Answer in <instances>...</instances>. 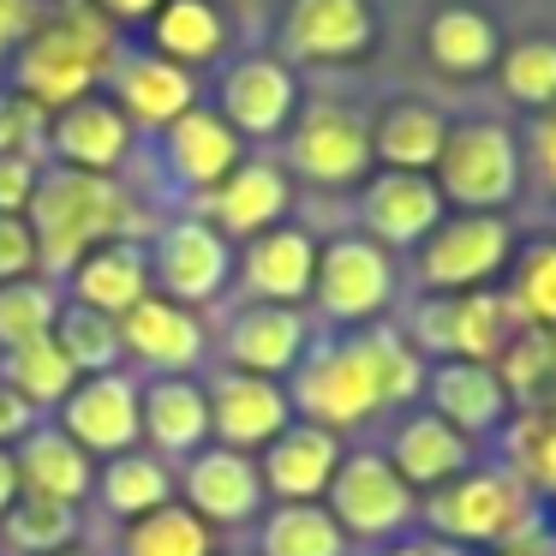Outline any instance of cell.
<instances>
[{"label": "cell", "mask_w": 556, "mask_h": 556, "mask_svg": "<svg viewBox=\"0 0 556 556\" xmlns=\"http://www.w3.org/2000/svg\"><path fill=\"white\" fill-rule=\"evenodd\" d=\"M37 233V269L73 276L85 252L109 240H132V198L109 174H78V168H42L37 198L25 210Z\"/></svg>", "instance_id": "cell-1"}, {"label": "cell", "mask_w": 556, "mask_h": 556, "mask_svg": "<svg viewBox=\"0 0 556 556\" xmlns=\"http://www.w3.org/2000/svg\"><path fill=\"white\" fill-rule=\"evenodd\" d=\"M114 54H121V42H114L109 18L102 13H66V18H54V25H37L13 49V61H7V78H13V85L7 90L30 97L42 114H61L66 102L97 97V85L109 78Z\"/></svg>", "instance_id": "cell-2"}, {"label": "cell", "mask_w": 556, "mask_h": 556, "mask_svg": "<svg viewBox=\"0 0 556 556\" xmlns=\"http://www.w3.org/2000/svg\"><path fill=\"white\" fill-rule=\"evenodd\" d=\"M431 174L443 204H460V216H496L520 192V144L496 121H460L448 126Z\"/></svg>", "instance_id": "cell-3"}, {"label": "cell", "mask_w": 556, "mask_h": 556, "mask_svg": "<svg viewBox=\"0 0 556 556\" xmlns=\"http://www.w3.org/2000/svg\"><path fill=\"white\" fill-rule=\"evenodd\" d=\"M293 407L305 413V425H324V431H341V425H359L383 407V389H377V359H371V336L336 341V348L312 353L293 377Z\"/></svg>", "instance_id": "cell-4"}, {"label": "cell", "mask_w": 556, "mask_h": 556, "mask_svg": "<svg viewBox=\"0 0 556 556\" xmlns=\"http://www.w3.org/2000/svg\"><path fill=\"white\" fill-rule=\"evenodd\" d=\"M288 162L312 186H359L371 174V121L348 102H312L288 126Z\"/></svg>", "instance_id": "cell-5"}, {"label": "cell", "mask_w": 556, "mask_h": 556, "mask_svg": "<svg viewBox=\"0 0 556 556\" xmlns=\"http://www.w3.org/2000/svg\"><path fill=\"white\" fill-rule=\"evenodd\" d=\"M515 233L503 216H448L419 240V281L437 293H479L508 269Z\"/></svg>", "instance_id": "cell-6"}, {"label": "cell", "mask_w": 556, "mask_h": 556, "mask_svg": "<svg viewBox=\"0 0 556 556\" xmlns=\"http://www.w3.org/2000/svg\"><path fill=\"white\" fill-rule=\"evenodd\" d=\"M425 520L460 544H515L527 539V496L503 472H460L431 496Z\"/></svg>", "instance_id": "cell-7"}, {"label": "cell", "mask_w": 556, "mask_h": 556, "mask_svg": "<svg viewBox=\"0 0 556 556\" xmlns=\"http://www.w3.org/2000/svg\"><path fill=\"white\" fill-rule=\"evenodd\" d=\"M515 312L496 293H455V300H431L413 317V353H443V359H467V365H496L503 348L515 336Z\"/></svg>", "instance_id": "cell-8"}, {"label": "cell", "mask_w": 556, "mask_h": 556, "mask_svg": "<svg viewBox=\"0 0 556 556\" xmlns=\"http://www.w3.org/2000/svg\"><path fill=\"white\" fill-rule=\"evenodd\" d=\"M312 293L336 324H365L395 300V264L377 240L365 233H341V240L317 245V276Z\"/></svg>", "instance_id": "cell-9"}, {"label": "cell", "mask_w": 556, "mask_h": 556, "mask_svg": "<svg viewBox=\"0 0 556 556\" xmlns=\"http://www.w3.org/2000/svg\"><path fill=\"white\" fill-rule=\"evenodd\" d=\"M324 496H329L336 527L353 532V539H389V532H401L413 520V491L389 467V455H341Z\"/></svg>", "instance_id": "cell-10"}, {"label": "cell", "mask_w": 556, "mask_h": 556, "mask_svg": "<svg viewBox=\"0 0 556 556\" xmlns=\"http://www.w3.org/2000/svg\"><path fill=\"white\" fill-rule=\"evenodd\" d=\"M233 276V252L204 216H180L156 233V257H150V281H162V300L174 305H204L228 288Z\"/></svg>", "instance_id": "cell-11"}, {"label": "cell", "mask_w": 556, "mask_h": 556, "mask_svg": "<svg viewBox=\"0 0 556 556\" xmlns=\"http://www.w3.org/2000/svg\"><path fill=\"white\" fill-rule=\"evenodd\" d=\"M216 97H222L216 114L240 138H276V132H288L293 114H300V85H293V73L276 54H245V61H233L228 73H222Z\"/></svg>", "instance_id": "cell-12"}, {"label": "cell", "mask_w": 556, "mask_h": 556, "mask_svg": "<svg viewBox=\"0 0 556 556\" xmlns=\"http://www.w3.org/2000/svg\"><path fill=\"white\" fill-rule=\"evenodd\" d=\"M377 37L371 0H288L281 13V49L312 66L359 61Z\"/></svg>", "instance_id": "cell-13"}, {"label": "cell", "mask_w": 556, "mask_h": 556, "mask_svg": "<svg viewBox=\"0 0 556 556\" xmlns=\"http://www.w3.org/2000/svg\"><path fill=\"white\" fill-rule=\"evenodd\" d=\"M210 395V431L222 437V448H269L281 431L293 425V401L288 389H276V377H252V371H228Z\"/></svg>", "instance_id": "cell-14"}, {"label": "cell", "mask_w": 556, "mask_h": 556, "mask_svg": "<svg viewBox=\"0 0 556 556\" xmlns=\"http://www.w3.org/2000/svg\"><path fill=\"white\" fill-rule=\"evenodd\" d=\"M102 85L114 90V109L132 121V132L138 126H150V132H162V126H174L186 109H198V85H192V73L186 66H174V61H162V54H114V66H109V78Z\"/></svg>", "instance_id": "cell-15"}, {"label": "cell", "mask_w": 556, "mask_h": 556, "mask_svg": "<svg viewBox=\"0 0 556 556\" xmlns=\"http://www.w3.org/2000/svg\"><path fill=\"white\" fill-rule=\"evenodd\" d=\"M49 150L54 168L114 174L132 156V121L114 109V97H78L61 114H49Z\"/></svg>", "instance_id": "cell-16"}, {"label": "cell", "mask_w": 556, "mask_h": 556, "mask_svg": "<svg viewBox=\"0 0 556 556\" xmlns=\"http://www.w3.org/2000/svg\"><path fill=\"white\" fill-rule=\"evenodd\" d=\"M288 204H293V186L276 162H240L216 192L198 198V216H204L222 240H228V233L233 240H257V233L281 228Z\"/></svg>", "instance_id": "cell-17"}, {"label": "cell", "mask_w": 556, "mask_h": 556, "mask_svg": "<svg viewBox=\"0 0 556 556\" xmlns=\"http://www.w3.org/2000/svg\"><path fill=\"white\" fill-rule=\"evenodd\" d=\"M61 431L73 437L85 455H126L138 443V389L121 371L85 377L73 395L61 401Z\"/></svg>", "instance_id": "cell-18"}, {"label": "cell", "mask_w": 556, "mask_h": 556, "mask_svg": "<svg viewBox=\"0 0 556 556\" xmlns=\"http://www.w3.org/2000/svg\"><path fill=\"white\" fill-rule=\"evenodd\" d=\"M162 162H168V174L186 192L204 198L240 168L245 150H240V132L216 109H186L174 126H162Z\"/></svg>", "instance_id": "cell-19"}, {"label": "cell", "mask_w": 556, "mask_h": 556, "mask_svg": "<svg viewBox=\"0 0 556 556\" xmlns=\"http://www.w3.org/2000/svg\"><path fill=\"white\" fill-rule=\"evenodd\" d=\"M443 192H437V180L431 174H377L371 186H365V204H359V216H365V240H377V245H419L425 233L443 222Z\"/></svg>", "instance_id": "cell-20"}, {"label": "cell", "mask_w": 556, "mask_h": 556, "mask_svg": "<svg viewBox=\"0 0 556 556\" xmlns=\"http://www.w3.org/2000/svg\"><path fill=\"white\" fill-rule=\"evenodd\" d=\"M121 353L156 365L162 377H186L198 365V353H204V329H198V317L186 305L150 293V300H138L121 317Z\"/></svg>", "instance_id": "cell-21"}, {"label": "cell", "mask_w": 556, "mask_h": 556, "mask_svg": "<svg viewBox=\"0 0 556 556\" xmlns=\"http://www.w3.org/2000/svg\"><path fill=\"white\" fill-rule=\"evenodd\" d=\"M336 467H341L336 431H324V425H288V431L264 448L257 479H264V491L281 496V503H317V496L329 491V479H336Z\"/></svg>", "instance_id": "cell-22"}, {"label": "cell", "mask_w": 556, "mask_h": 556, "mask_svg": "<svg viewBox=\"0 0 556 556\" xmlns=\"http://www.w3.org/2000/svg\"><path fill=\"white\" fill-rule=\"evenodd\" d=\"M186 508L198 520H216V527H233V520H252L264 508V479H257L252 455L240 448H204V455L186 467Z\"/></svg>", "instance_id": "cell-23"}, {"label": "cell", "mask_w": 556, "mask_h": 556, "mask_svg": "<svg viewBox=\"0 0 556 556\" xmlns=\"http://www.w3.org/2000/svg\"><path fill=\"white\" fill-rule=\"evenodd\" d=\"M240 276L257 293V305H300L312 293V276H317V240L305 228L257 233L240 257Z\"/></svg>", "instance_id": "cell-24"}, {"label": "cell", "mask_w": 556, "mask_h": 556, "mask_svg": "<svg viewBox=\"0 0 556 556\" xmlns=\"http://www.w3.org/2000/svg\"><path fill=\"white\" fill-rule=\"evenodd\" d=\"M431 389V413L443 425H455L460 437H484L503 425L508 413V389L496 377V365H467V359H443L437 371H425Z\"/></svg>", "instance_id": "cell-25"}, {"label": "cell", "mask_w": 556, "mask_h": 556, "mask_svg": "<svg viewBox=\"0 0 556 556\" xmlns=\"http://www.w3.org/2000/svg\"><path fill=\"white\" fill-rule=\"evenodd\" d=\"M73 293H78V305H90V312H102V317H126L138 300H150L144 245L109 240V245H97V252H85L73 264Z\"/></svg>", "instance_id": "cell-26"}, {"label": "cell", "mask_w": 556, "mask_h": 556, "mask_svg": "<svg viewBox=\"0 0 556 556\" xmlns=\"http://www.w3.org/2000/svg\"><path fill=\"white\" fill-rule=\"evenodd\" d=\"M467 460H472V443L455 431V425L437 419V413L407 419L395 431V448H389V467L401 472L407 491H443L448 479L467 472Z\"/></svg>", "instance_id": "cell-27"}, {"label": "cell", "mask_w": 556, "mask_h": 556, "mask_svg": "<svg viewBox=\"0 0 556 556\" xmlns=\"http://www.w3.org/2000/svg\"><path fill=\"white\" fill-rule=\"evenodd\" d=\"M300 353H305V317L293 312V305H252V312H240L228 329L233 371L281 377V371L300 365Z\"/></svg>", "instance_id": "cell-28"}, {"label": "cell", "mask_w": 556, "mask_h": 556, "mask_svg": "<svg viewBox=\"0 0 556 556\" xmlns=\"http://www.w3.org/2000/svg\"><path fill=\"white\" fill-rule=\"evenodd\" d=\"M448 121L431 102H389L371 121V162H383L389 174H431L443 156Z\"/></svg>", "instance_id": "cell-29"}, {"label": "cell", "mask_w": 556, "mask_h": 556, "mask_svg": "<svg viewBox=\"0 0 556 556\" xmlns=\"http://www.w3.org/2000/svg\"><path fill=\"white\" fill-rule=\"evenodd\" d=\"M138 431L162 448V455H192L210 437V395L192 377H156L138 395Z\"/></svg>", "instance_id": "cell-30"}, {"label": "cell", "mask_w": 556, "mask_h": 556, "mask_svg": "<svg viewBox=\"0 0 556 556\" xmlns=\"http://www.w3.org/2000/svg\"><path fill=\"white\" fill-rule=\"evenodd\" d=\"M228 49V13L216 0H162L150 13V54L174 66H204Z\"/></svg>", "instance_id": "cell-31"}, {"label": "cell", "mask_w": 556, "mask_h": 556, "mask_svg": "<svg viewBox=\"0 0 556 556\" xmlns=\"http://www.w3.org/2000/svg\"><path fill=\"white\" fill-rule=\"evenodd\" d=\"M18 491L49 496V503H73L90 491V455L73 443L66 431H25V448H18Z\"/></svg>", "instance_id": "cell-32"}, {"label": "cell", "mask_w": 556, "mask_h": 556, "mask_svg": "<svg viewBox=\"0 0 556 556\" xmlns=\"http://www.w3.org/2000/svg\"><path fill=\"white\" fill-rule=\"evenodd\" d=\"M425 54H431L443 73L472 78V73H491L503 61V37H496L491 13L479 7H443V13L425 25Z\"/></svg>", "instance_id": "cell-33"}, {"label": "cell", "mask_w": 556, "mask_h": 556, "mask_svg": "<svg viewBox=\"0 0 556 556\" xmlns=\"http://www.w3.org/2000/svg\"><path fill=\"white\" fill-rule=\"evenodd\" d=\"M7 389H13L30 413H37V407H61V401L78 389V365L54 348V336L25 341V348L7 353Z\"/></svg>", "instance_id": "cell-34"}, {"label": "cell", "mask_w": 556, "mask_h": 556, "mask_svg": "<svg viewBox=\"0 0 556 556\" xmlns=\"http://www.w3.org/2000/svg\"><path fill=\"white\" fill-rule=\"evenodd\" d=\"M264 556H348V532L317 503H281L264 520Z\"/></svg>", "instance_id": "cell-35"}, {"label": "cell", "mask_w": 556, "mask_h": 556, "mask_svg": "<svg viewBox=\"0 0 556 556\" xmlns=\"http://www.w3.org/2000/svg\"><path fill=\"white\" fill-rule=\"evenodd\" d=\"M54 348L90 377L114 371V365H121V317H102L78 300L61 305V317H54Z\"/></svg>", "instance_id": "cell-36"}, {"label": "cell", "mask_w": 556, "mask_h": 556, "mask_svg": "<svg viewBox=\"0 0 556 556\" xmlns=\"http://www.w3.org/2000/svg\"><path fill=\"white\" fill-rule=\"evenodd\" d=\"M0 520H7V544L25 556H61V551H73V532H78L73 503H49V496H30V491Z\"/></svg>", "instance_id": "cell-37"}, {"label": "cell", "mask_w": 556, "mask_h": 556, "mask_svg": "<svg viewBox=\"0 0 556 556\" xmlns=\"http://www.w3.org/2000/svg\"><path fill=\"white\" fill-rule=\"evenodd\" d=\"M174 491L168 467H162L156 455H138V448H126V455L109 460V472H102V503L114 508V515H150V508H162Z\"/></svg>", "instance_id": "cell-38"}, {"label": "cell", "mask_w": 556, "mask_h": 556, "mask_svg": "<svg viewBox=\"0 0 556 556\" xmlns=\"http://www.w3.org/2000/svg\"><path fill=\"white\" fill-rule=\"evenodd\" d=\"M54 317H61V293H54L42 276L0 281V348L7 353L25 348V341L54 336Z\"/></svg>", "instance_id": "cell-39"}, {"label": "cell", "mask_w": 556, "mask_h": 556, "mask_svg": "<svg viewBox=\"0 0 556 556\" xmlns=\"http://www.w3.org/2000/svg\"><path fill=\"white\" fill-rule=\"evenodd\" d=\"M126 556H210V527L180 503H162L132 520L126 532Z\"/></svg>", "instance_id": "cell-40"}, {"label": "cell", "mask_w": 556, "mask_h": 556, "mask_svg": "<svg viewBox=\"0 0 556 556\" xmlns=\"http://www.w3.org/2000/svg\"><path fill=\"white\" fill-rule=\"evenodd\" d=\"M503 90L508 102H520V109H551L556 102V42L551 37H527L515 42V49H503Z\"/></svg>", "instance_id": "cell-41"}, {"label": "cell", "mask_w": 556, "mask_h": 556, "mask_svg": "<svg viewBox=\"0 0 556 556\" xmlns=\"http://www.w3.org/2000/svg\"><path fill=\"white\" fill-rule=\"evenodd\" d=\"M508 312H515V324H532L544 336L556 329V245H527V257L515 264Z\"/></svg>", "instance_id": "cell-42"}, {"label": "cell", "mask_w": 556, "mask_h": 556, "mask_svg": "<svg viewBox=\"0 0 556 556\" xmlns=\"http://www.w3.org/2000/svg\"><path fill=\"white\" fill-rule=\"evenodd\" d=\"M371 336V359H377V389H383V407L413 401L425 389V359L413 353V341H401L395 329H365Z\"/></svg>", "instance_id": "cell-43"}, {"label": "cell", "mask_w": 556, "mask_h": 556, "mask_svg": "<svg viewBox=\"0 0 556 556\" xmlns=\"http://www.w3.org/2000/svg\"><path fill=\"white\" fill-rule=\"evenodd\" d=\"M49 144V114L18 90H0V156H37Z\"/></svg>", "instance_id": "cell-44"}, {"label": "cell", "mask_w": 556, "mask_h": 556, "mask_svg": "<svg viewBox=\"0 0 556 556\" xmlns=\"http://www.w3.org/2000/svg\"><path fill=\"white\" fill-rule=\"evenodd\" d=\"M520 460H527L532 484L556 491V419L551 413H539V419L520 425Z\"/></svg>", "instance_id": "cell-45"}, {"label": "cell", "mask_w": 556, "mask_h": 556, "mask_svg": "<svg viewBox=\"0 0 556 556\" xmlns=\"http://www.w3.org/2000/svg\"><path fill=\"white\" fill-rule=\"evenodd\" d=\"M37 276V233L25 216H0V281Z\"/></svg>", "instance_id": "cell-46"}, {"label": "cell", "mask_w": 556, "mask_h": 556, "mask_svg": "<svg viewBox=\"0 0 556 556\" xmlns=\"http://www.w3.org/2000/svg\"><path fill=\"white\" fill-rule=\"evenodd\" d=\"M42 162L37 156H0V216H25L37 198Z\"/></svg>", "instance_id": "cell-47"}, {"label": "cell", "mask_w": 556, "mask_h": 556, "mask_svg": "<svg viewBox=\"0 0 556 556\" xmlns=\"http://www.w3.org/2000/svg\"><path fill=\"white\" fill-rule=\"evenodd\" d=\"M42 18H37V0H0V66L13 61V49L37 30Z\"/></svg>", "instance_id": "cell-48"}, {"label": "cell", "mask_w": 556, "mask_h": 556, "mask_svg": "<svg viewBox=\"0 0 556 556\" xmlns=\"http://www.w3.org/2000/svg\"><path fill=\"white\" fill-rule=\"evenodd\" d=\"M532 162H539V174L556 186V102L539 114V126H532Z\"/></svg>", "instance_id": "cell-49"}, {"label": "cell", "mask_w": 556, "mask_h": 556, "mask_svg": "<svg viewBox=\"0 0 556 556\" xmlns=\"http://www.w3.org/2000/svg\"><path fill=\"white\" fill-rule=\"evenodd\" d=\"M156 7H162V0H90V13H102L109 25H138V18L150 25Z\"/></svg>", "instance_id": "cell-50"}, {"label": "cell", "mask_w": 556, "mask_h": 556, "mask_svg": "<svg viewBox=\"0 0 556 556\" xmlns=\"http://www.w3.org/2000/svg\"><path fill=\"white\" fill-rule=\"evenodd\" d=\"M30 419H37V413H30L25 401L13 395V389L0 383V443H13V437H25V431H30Z\"/></svg>", "instance_id": "cell-51"}, {"label": "cell", "mask_w": 556, "mask_h": 556, "mask_svg": "<svg viewBox=\"0 0 556 556\" xmlns=\"http://www.w3.org/2000/svg\"><path fill=\"white\" fill-rule=\"evenodd\" d=\"M13 503H18V460L0 448V515H7Z\"/></svg>", "instance_id": "cell-52"}, {"label": "cell", "mask_w": 556, "mask_h": 556, "mask_svg": "<svg viewBox=\"0 0 556 556\" xmlns=\"http://www.w3.org/2000/svg\"><path fill=\"white\" fill-rule=\"evenodd\" d=\"M389 556H431V551H413V544H407V551H389Z\"/></svg>", "instance_id": "cell-53"}, {"label": "cell", "mask_w": 556, "mask_h": 556, "mask_svg": "<svg viewBox=\"0 0 556 556\" xmlns=\"http://www.w3.org/2000/svg\"><path fill=\"white\" fill-rule=\"evenodd\" d=\"M61 556H78V551H61Z\"/></svg>", "instance_id": "cell-54"}]
</instances>
